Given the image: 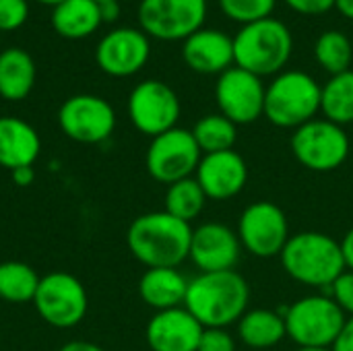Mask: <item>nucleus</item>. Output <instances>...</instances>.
<instances>
[{"instance_id": "1", "label": "nucleus", "mask_w": 353, "mask_h": 351, "mask_svg": "<svg viewBox=\"0 0 353 351\" xmlns=\"http://www.w3.org/2000/svg\"><path fill=\"white\" fill-rule=\"evenodd\" d=\"M248 300V281L236 269L201 273L188 281L184 308L205 329H228L246 314Z\"/></svg>"}, {"instance_id": "2", "label": "nucleus", "mask_w": 353, "mask_h": 351, "mask_svg": "<svg viewBox=\"0 0 353 351\" xmlns=\"http://www.w3.org/2000/svg\"><path fill=\"white\" fill-rule=\"evenodd\" d=\"M190 223L165 213L153 211L139 215L126 232L130 254L147 269L182 265L190 254Z\"/></svg>"}, {"instance_id": "3", "label": "nucleus", "mask_w": 353, "mask_h": 351, "mask_svg": "<svg viewBox=\"0 0 353 351\" xmlns=\"http://www.w3.org/2000/svg\"><path fill=\"white\" fill-rule=\"evenodd\" d=\"M283 271L298 283L327 290L345 271L341 244L323 232H300L290 236L281 254Z\"/></svg>"}, {"instance_id": "4", "label": "nucleus", "mask_w": 353, "mask_h": 351, "mask_svg": "<svg viewBox=\"0 0 353 351\" xmlns=\"http://www.w3.org/2000/svg\"><path fill=\"white\" fill-rule=\"evenodd\" d=\"M292 52V31L275 17L242 25L234 37V64L261 79L283 72Z\"/></svg>"}, {"instance_id": "5", "label": "nucleus", "mask_w": 353, "mask_h": 351, "mask_svg": "<svg viewBox=\"0 0 353 351\" xmlns=\"http://www.w3.org/2000/svg\"><path fill=\"white\" fill-rule=\"evenodd\" d=\"M323 87L304 70L279 72L265 93V116L277 128H300L321 112Z\"/></svg>"}, {"instance_id": "6", "label": "nucleus", "mask_w": 353, "mask_h": 351, "mask_svg": "<svg viewBox=\"0 0 353 351\" xmlns=\"http://www.w3.org/2000/svg\"><path fill=\"white\" fill-rule=\"evenodd\" d=\"M288 337L298 348H333L347 317L331 296H306L285 308Z\"/></svg>"}, {"instance_id": "7", "label": "nucleus", "mask_w": 353, "mask_h": 351, "mask_svg": "<svg viewBox=\"0 0 353 351\" xmlns=\"http://www.w3.org/2000/svg\"><path fill=\"white\" fill-rule=\"evenodd\" d=\"M292 153L310 172H335L350 157V137L343 126L314 118L294 130Z\"/></svg>"}, {"instance_id": "8", "label": "nucleus", "mask_w": 353, "mask_h": 351, "mask_svg": "<svg viewBox=\"0 0 353 351\" xmlns=\"http://www.w3.org/2000/svg\"><path fill=\"white\" fill-rule=\"evenodd\" d=\"M33 306L50 327L72 329L85 319L89 296L81 279L64 271H54L39 279Z\"/></svg>"}, {"instance_id": "9", "label": "nucleus", "mask_w": 353, "mask_h": 351, "mask_svg": "<svg viewBox=\"0 0 353 351\" xmlns=\"http://www.w3.org/2000/svg\"><path fill=\"white\" fill-rule=\"evenodd\" d=\"M201 159L203 151L199 149L192 130L176 126L151 139L145 155V166L153 180L170 186L184 178H192Z\"/></svg>"}, {"instance_id": "10", "label": "nucleus", "mask_w": 353, "mask_h": 351, "mask_svg": "<svg viewBox=\"0 0 353 351\" xmlns=\"http://www.w3.org/2000/svg\"><path fill=\"white\" fill-rule=\"evenodd\" d=\"M207 19V0H141V31L155 39L178 41L203 29Z\"/></svg>"}, {"instance_id": "11", "label": "nucleus", "mask_w": 353, "mask_h": 351, "mask_svg": "<svg viewBox=\"0 0 353 351\" xmlns=\"http://www.w3.org/2000/svg\"><path fill=\"white\" fill-rule=\"evenodd\" d=\"M236 234L242 248L252 257L273 259L281 254L290 240V223L279 205L256 201L242 211Z\"/></svg>"}, {"instance_id": "12", "label": "nucleus", "mask_w": 353, "mask_h": 351, "mask_svg": "<svg viewBox=\"0 0 353 351\" xmlns=\"http://www.w3.org/2000/svg\"><path fill=\"white\" fill-rule=\"evenodd\" d=\"M128 116L139 132L155 139L176 128L180 120V99L168 83L147 79L130 91Z\"/></svg>"}, {"instance_id": "13", "label": "nucleus", "mask_w": 353, "mask_h": 351, "mask_svg": "<svg viewBox=\"0 0 353 351\" xmlns=\"http://www.w3.org/2000/svg\"><path fill=\"white\" fill-rule=\"evenodd\" d=\"M60 130L83 145H97L112 137L116 128V112L103 97L79 93L68 97L58 110Z\"/></svg>"}, {"instance_id": "14", "label": "nucleus", "mask_w": 353, "mask_h": 351, "mask_svg": "<svg viewBox=\"0 0 353 351\" xmlns=\"http://www.w3.org/2000/svg\"><path fill=\"white\" fill-rule=\"evenodd\" d=\"M265 93L267 87L263 85V79L240 66L228 68L215 83V101L219 114H223L236 126L252 124L265 116Z\"/></svg>"}, {"instance_id": "15", "label": "nucleus", "mask_w": 353, "mask_h": 351, "mask_svg": "<svg viewBox=\"0 0 353 351\" xmlns=\"http://www.w3.org/2000/svg\"><path fill=\"white\" fill-rule=\"evenodd\" d=\"M151 56V43L145 31L132 27L112 29L101 37L95 50L97 66L110 77L137 74Z\"/></svg>"}, {"instance_id": "16", "label": "nucleus", "mask_w": 353, "mask_h": 351, "mask_svg": "<svg viewBox=\"0 0 353 351\" xmlns=\"http://www.w3.org/2000/svg\"><path fill=\"white\" fill-rule=\"evenodd\" d=\"M242 244L238 234L225 223L209 221L192 230L188 259L201 273L234 271L240 261Z\"/></svg>"}, {"instance_id": "17", "label": "nucleus", "mask_w": 353, "mask_h": 351, "mask_svg": "<svg viewBox=\"0 0 353 351\" xmlns=\"http://www.w3.org/2000/svg\"><path fill=\"white\" fill-rule=\"evenodd\" d=\"M196 182L211 201H230L238 197L248 182V166L244 157L230 149L203 155L196 172Z\"/></svg>"}, {"instance_id": "18", "label": "nucleus", "mask_w": 353, "mask_h": 351, "mask_svg": "<svg viewBox=\"0 0 353 351\" xmlns=\"http://www.w3.org/2000/svg\"><path fill=\"white\" fill-rule=\"evenodd\" d=\"M205 327L184 308L155 312L147 323L145 339L151 351H196Z\"/></svg>"}, {"instance_id": "19", "label": "nucleus", "mask_w": 353, "mask_h": 351, "mask_svg": "<svg viewBox=\"0 0 353 351\" xmlns=\"http://www.w3.org/2000/svg\"><path fill=\"white\" fill-rule=\"evenodd\" d=\"M182 58L199 74H221L234 64V37L203 27L184 39Z\"/></svg>"}, {"instance_id": "20", "label": "nucleus", "mask_w": 353, "mask_h": 351, "mask_svg": "<svg viewBox=\"0 0 353 351\" xmlns=\"http://www.w3.org/2000/svg\"><path fill=\"white\" fill-rule=\"evenodd\" d=\"M41 153V139L37 130L14 116L0 118V168L12 172L37 161Z\"/></svg>"}, {"instance_id": "21", "label": "nucleus", "mask_w": 353, "mask_h": 351, "mask_svg": "<svg viewBox=\"0 0 353 351\" xmlns=\"http://www.w3.org/2000/svg\"><path fill=\"white\" fill-rule=\"evenodd\" d=\"M188 279L172 267L147 269L139 279V296L153 310H170L184 306Z\"/></svg>"}, {"instance_id": "22", "label": "nucleus", "mask_w": 353, "mask_h": 351, "mask_svg": "<svg viewBox=\"0 0 353 351\" xmlns=\"http://www.w3.org/2000/svg\"><path fill=\"white\" fill-rule=\"evenodd\" d=\"M238 337L250 350H271L288 337L285 319L269 308L246 310L238 321Z\"/></svg>"}, {"instance_id": "23", "label": "nucleus", "mask_w": 353, "mask_h": 351, "mask_svg": "<svg viewBox=\"0 0 353 351\" xmlns=\"http://www.w3.org/2000/svg\"><path fill=\"white\" fill-rule=\"evenodd\" d=\"M35 85V62L21 48L0 52V97L8 101L25 99Z\"/></svg>"}, {"instance_id": "24", "label": "nucleus", "mask_w": 353, "mask_h": 351, "mask_svg": "<svg viewBox=\"0 0 353 351\" xmlns=\"http://www.w3.org/2000/svg\"><path fill=\"white\" fill-rule=\"evenodd\" d=\"M101 6L95 0H64L54 6L52 25L68 39H81L91 35L101 25Z\"/></svg>"}, {"instance_id": "25", "label": "nucleus", "mask_w": 353, "mask_h": 351, "mask_svg": "<svg viewBox=\"0 0 353 351\" xmlns=\"http://www.w3.org/2000/svg\"><path fill=\"white\" fill-rule=\"evenodd\" d=\"M321 112L325 120L339 126L353 122V70L331 77L323 85L321 93Z\"/></svg>"}, {"instance_id": "26", "label": "nucleus", "mask_w": 353, "mask_h": 351, "mask_svg": "<svg viewBox=\"0 0 353 351\" xmlns=\"http://www.w3.org/2000/svg\"><path fill=\"white\" fill-rule=\"evenodd\" d=\"M39 275L21 261L0 263V298L8 304H29L35 298Z\"/></svg>"}, {"instance_id": "27", "label": "nucleus", "mask_w": 353, "mask_h": 351, "mask_svg": "<svg viewBox=\"0 0 353 351\" xmlns=\"http://www.w3.org/2000/svg\"><path fill=\"white\" fill-rule=\"evenodd\" d=\"M207 194L203 192L201 184L196 182V178H184L180 182H174L168 186L165 190V213L190 223L196 217H201V213L205 211L207 205Z\"/></svg>"}, {"instance_id": "28", "label": "nucleus", "mask_w": 353, "mask_h": 351, "mask_svg": "<svg viewBox=\"0 0 353 351\" xmlns=\"http://www.w3.org/2000/svg\"><path fill=\"white\" fill-rule=\"evenodd\" d=\"M192 137L199 149L203 151V155L230 151L238 141V126L232 120H228L223 114H209L194 124Z\"/></svg>"}, {"instance_id": "29", "label": "nucleus", "mask_w": 353, "mask_h": 351, "mask_svg": "<svg viewBox=\"0 0 353 351\" xmlns=\"http://www.w3.org/2000/svg\"><path fill=\"white\" fill-rule=\"evenodd\" d=\"M314 58L323 70H327L331 77L341 74L345 70H352L353 46L352 39L337 29L325 31L316 43H314Z\"/></svg>"}, {"instance_id": "30", "label": "nucleus", "mask_w": 353, "mask_h": 351, "mask_svg": "<svg viewBox=\"0 0 353 351\" xmlns=\"http://www.w3.org/2000/svg\"><path fill=\"white\" fill-rule=\"evenodd\" d=\"M277 0H219L223 14L240 25H250L273 17Z\"/></svg>"}, {"instance_id": "31", "label": "nucleus", "mask_w": 353, "mask_h": 351, "mask_svg": "<svg viewBox=\"0 0 353 351\" xmlns=\"http://www.w3.org/2000/svg\"><path fill=\"white\" fill-rule=\"evenodd\" d=\"M29 17L27 0H0V31H14L23 27Z\"/></svg>"}, {"instance_id": "32", "label": "nucleus", "mask_w": 353, "mask_h": 351, "mask_svg": "<svg viewBox=\"0 0 353 351\" xmlns=\"http://www.w3.org/2000/svg\"><path fill=\"white\" fill-rule=\"evenodd\" d=\"M325 296H331L337 306L345 312V317L350 314L353 317V271H343L333 283L331 288H327V294Z\"/></svg>"}, {"instance_id": "33", "label": "nucleus", "mask_w": 353, "mask_h": 351, "mask_svg": "<svg viewBox=\"0 0 353 351\" xmlns=\"http://www.w3.org/2000/svg\"><path fill=\"white\" fill-rule=\"evenodd\" d=\"M196 351H236V339L228 329H205Z\"/></svg>"}, {"instance_id": "34", "label": "nucleus", "mask_w": 353, "mask_h": 351, "mask_svg": "<svg viewBox=\"0 0 353 351\" xmlns=\"http://www.w3.org/2000/svg\"><path fill=\"white\" fill-rule=\"evenodd\" d=\"M285 4L298 14H325L335 8V0H285Z\"/></svg>"}, {"instance_id": "35", "label": "nucleus", "mask_w": 353, "mask_h": 351, "mask_svg": "<svg viewBox=\"0 0 353 351\" xmlns=\"http://www.w3.org/2000/svg\"><path fill=\"white\" fill-rule=\"evenodd\" d=\"M331 351H353V317H347L339 337L335 339Z\"/></svg>"}, {"instance_id": "36", "label": "nucleus", "mask_w": 353, "mask_h": 351, "mask_svg": "<svg viewBox=\"0 0 353 351\" xmlns=\"http://www.w3.org/2000/svg\"><path fill=\"white\" fill-rule=\"evenodd\" d=\"M10 178H12V182H14L17 186H21V188L29 186V184L35 180L33 166H27V168H17V170H12V172H10Z\"/></svg>"}, {"instance_id": "37", "label": "nucleus", "mask_w": 353, "mask_h": 351, "mask_svg": "<svg viewBox=\"0 0 353 351\" xmlns=\"http://www.w3.org/2000/svg\"><path fill=\"white\" fill-rule=\"evenodd\" d=\"M341 244V252H343V261H345V269L353 271V228L347 230V234L343 236Z\"/></svg>"}, {"instance_id": "38", "label": "nucleus", "mask_w": 353, "mask_h": 351, "mask_svg": "<svg viewBox=\"0 0 353 351\" xmlns=\"http://www.w3.org/2000/svg\"><path fill=\"white\" fill-rule=\"evenodd\" d=\"M58 351H105L101 350L97 343H91V341H68L64 343Z\"/></svg>"}, {"instance_id": "39", "label": "nucleus", "mask_w": 353, "mask_h": 351, "mask_svg": "<svg viewBox=\"0 0 353 351\" xmlns=\"http://www.w3.org/2000/svg\"><path fill=\"white\" fill-rule=\"evenodd\" d=\"M101 19L103 21H114L120 12V6H118V0H112V2H101Z\"/></svg>"}, {"instance_id": "40", "label": "nucleus", "mask_w": 353, "mask_h": 351, "mask_svg": "<svg viewBox=\"0 0 353 351\" xmlns=\"http://www.w3.org/2000/svg\"><path fill=\"white\" fill-rule=\"evenodd\" d=\"M335 8L345 17L353 21V0H335Z\"/></svg>"}, {"instance_id": "41", "label": "nucleus", "mask_w": 353, "mask_h": 351, "mask_svg": "<svg viewBox=\"0 0 353 351\" xmlns=\"http://www.w3.org/2000/svg\"><path fill=\"white\" fill-rule=\"evenodd\" d=\"M296 351H331V348H298Z\"/></svg>"}, {"instance_id": "42", "label": "nucleus", "mask_w": 353, "mask_h": 351, "mask_svg": "<svg viewBox=\"0 0 353 351\" xmlns=\"http://www.w3.org/2000/svg\"><path fill=\"white\" fill-rule=\"evenodd\" d=\"M35 2H41V4H52V6H58L60 2H64V0H35Z\"/></svg>"}, {"instance_id": "43", "label": "nucleus", "mask_w": 353, "mask_h": 351, "mask_svg": "<svg viewBox=\"0 0 353 351\" xmlns=\"http://www.w3.org/2000/svg\"><path fill=\"white\" fill-rule=\"evenodd\" d=\"M95 2H99V4H101V2H112V0H95Z\"/></svg>"}]
</instances>
